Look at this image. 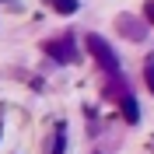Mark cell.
<instances>
[{
    "label": "cell",
    "instance_id": "6da1fadb",
    "mask_svg": "<svg viewBox=\"0 0 154 154\" xmlns=\"http://www.w3.org/2000/svg\"><path fill=\"white\" fill-rule=\"evenodd\" d=\"M88 53L98 60V67H105L109 74H116L119 70V60H116V53H112V46H109L105 38H98V35H88Z\"/></svg>",
    "mask_w": 154,
    "mask_h": 154
},
{
    "label": "cell",
    "instance_id": "7a4b0ae2",
    "mask_svg": "<svg viewBox=\"0 0 154 154\" xmlns=\"http://www.w3.org/2000/svg\"><path fill=\"white\" fill-rule=\"evenodd\" d=\"M42 49H46V53H49L53 60H56V63H74V60H77L74 35H63V38H56V42H46Z\"/></svg>",
    "mask_w": 154,
    "mask_h": 154
},
{
    "label": "cell",
    "instance_id": "3957f363",
    "mask_svg": "<svg viewBox=\"0 0 154 154\" xmlns=\"http://www.w3.org/2000/svg\"><path fill=\"white\" fill-rule=\"evenodd\" d=\"M116 25H119V28H123V35L126 38H133V42H144V21H137V18H126V14H119V18H116Z\"/></svg>",
    "mask_w": 154,
    "mask_h": 154
},
{
    "label": "cell",
    "instance_id": "277c9868",
    "mask_svg": "<svg viewBox=\"0 0 154 154\" xmlns=\"http://www.w3.org/2000/svg\"><path fill=\"white\" fill-rule=\"evenodd\" d=\"M123 119H126L130 126L140 123V105H137V98H133V95H126V98H123Z\"/></svg>",
    "mask_w": 154,
    "mask_h": 154
},
{
    "label": "cell",
    "instance_id": "5b68a950",
    "mask_svg": "<svg viewBox=\"0 0 154 154\" xmlns=\"http://www.w3.org/2000/svg\"><path fill=\"white\" fill-rule=\"evenodd\" d=\"M56 14H77L81 11V0H49Z\"/></svg>",
    "mask_w": 154,
    "mask_h": 154
},
{
    "label": "cell",
    "instance_id": "8992f818",
    "mask_svg": "<svg viewBox=\"0 0 154 154\" xmlns=\"http://www.w3.org/2000/svg\"><path fill=\"white\" fill-rule=\"evenodd\" d=\"M144 81H147V91L154 95V56L147 60V67H144Z\"/></svg>",
    "mask_w": 154,
    "mask_h": 154
},
{
    "label": "cell",
    "instance_id": "52a82bcc",
    "mask_svg": "<svg viewBox=\"0 0 154 154\" xmlns=\"http://www.w3.org/2000/svg\"><path fill=\"white\" fill-rule=\"evenodd\" d=\"M144 14H147V21H154V0H151V4L144 7Z\"/></svg>",
    "mask_w": 154,
    "mask_h": 154
}]
</instances>
